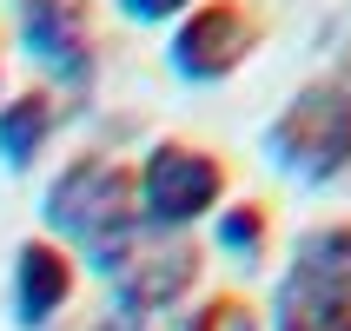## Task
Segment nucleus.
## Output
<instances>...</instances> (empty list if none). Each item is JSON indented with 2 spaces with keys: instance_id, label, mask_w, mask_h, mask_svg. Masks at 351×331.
I'll list each match as a JSON object with an SVG mask.
<instances>
[{
  "instance_id": "nucleus-12",
  "label": "nucleus",
  "mask_w": 351,
  "mask_h": 331,
  "mask_svg": "<svg viewBox=\"0 0 351 331\" xmlns=\"http://www.w3.org/2000/svg\"><path fill=\"white\" fill-rule=\"evenodd\" d=\"M199 0H119V14L139 20V27H166V20H186Z\"/></svg>"
},
{
  "instance_id": "nucleus-4",
  "label": "nucleus",
  "mask_w": 351,
  "mask_h": 331,
  "mask_svg": "<svg viewBox=\"0 0 351 331\" xmlns=\"http://www.w3.org/2000/svg\"><path fill=\"white\" fill-rule=\"evenodd\" d=\"M272 331H351V219L318 225L292 245V272L278 285Z\"/></svg>"
},
{
  "instance_id": "nucleus-2",
  "label": "nucleus",
  "mask_w": 351,
  "mask_h": 331,
  "mask_svg": "<svg viewBox=\"0 0 351 331\" xmlns=\"http://www.w3.org/2000/svg\"><path fill=\"white\" fill-rule=\"evenodd\" d=\"M265 159L278 179L305 193H332L351 179V86L345 79H312L298 86L278 119L265 126Z\"/></svg>"
},
{
  "instance_id": "nucleus-9",
  "label": "nucleus",
  "mask_w": 351,
  "mask_h": 331,
  "mask_svg": "<svg viewBox=\"0 0 351 331\" xmlns=\"http://www.w3.org/2000/svg\"><path fill=\"white\" fill-rule=\"evenodd\" d=\"M60 113H53V99L47 93H20L0 106V166L7 173H27L40 153H47V139H53Z\"/></svg>"
},
{
  "instance_id": "nucleus-13",
  "label": "nucleus",
  "mask_w": 351,
  "mask_h": 331,
  "mask_svg": "<svg viewBox=\"0 0 351 331\" xmlns=\"http://www.w3.org/2000/svg\"><path fill=\"white\" fill-rule=\"evenodd\" d=\"M93 331H146V325H139V318H119V312H106Z\"/></svg>"
},
{
  "instance_id": "nucleus-7",
  "label": "nucleus",
  "mask_w": 351,
  "mask_h": 331,
  "mask_svg": "<svg viewBox=\"0 0 351 331\" xmlns=\"http://www.w3.org/2000/svg\"><path fill=\"white\" fill-rule=\"evenodd\" d=\"M193 278H199V258L186 252L179 238H173V245H159V252H146V245H139V252L126 258V272L113 278L119 318H139V325H146L153 312H166L173 298L193 292Z\"/></svg>"
},
{
  "instance_id": "nucleus-11",
  "label": "nucleus",
  "mask_w": 351,
  "mask_h": 331,
  "mask_svg": "<svg viewBox=\"0 0 351 331\" xmlns=\"http://www.w3.org/2000/svg\"><path fill=\"white\" fill-rule=\"evenodd\" d=\"M179 331H258V312L245 305V298H206V305H193V312L179 318Z\"/></svg>"
},
{
  "instance_id": "nucleus-3",
  "label": "nucleus",
  "mask_w": 351,
  "mask_h": 331,
  "mask_svg": "<svg viewBox=\"0 0 351 331\" xmlns=\"http://www.w3.org/2000/svg\"><path fill=\"white\" fill-rule=\"evenodd\" d=\"M133 199H139L146 232L179 238L226 206V166H219V153H206L193 139H159L133 173Z\"/></svg>"
},
{
  "instance_id": "nucleus-1",
  "label": "nucleus",
  "mask_w": 351,
  "mask_h": 331,
  "mask_svg": "<svg viewBox=\"0 0 351 331\" xmlns=\"http://www.w3.org/2000/svg\"><path fill=\"white\" fill-rule=\"evenodd\" d=\"M40 219H47V225H53L99 278H119L126 258L146 245L139 199H133V173H119L113 159H73V166L47 186Z\"/></svg>"
},
{
  "instance_id": "nucleus-5",
  "label": "nucleus",
  "mask_w": 351,
  "mask_h": 331,
  "mask_svg": "<svg viewBox=\"0 0 351 331\" xmlns=\"http://www.w3.org/2000/svg\"><path fill=\"white\" fill-rule=\"evenodd\" d=\"M252 53H258V14L245 0H199L193 14L173 27V47H166L173 73L186 86H219Z\"/></svg>"
},
{
  "instance_id": "nucleus-6",
  "label": "nucleus",
  "mask_w": 351,
  "mask_h": 331,
  "mask_svg": "<svg viewBox=\"0 0 351 331\" xmlns=\"http://www.w3.org/2000/svg\"><path fill=\"white\" fill-rule=\"evenodd\" d=\"M14 34H20V53L53 86L80 93L93 79V34H86V14L73 0H14Z\"/></svg>"
},
{
  "instance_id": "nucleus-10",
  "label": "nucleus",
  "mask_w": 351,
  "mask_h": 331,
  "mask_svg": "<svg viewBox=\"0 0 351 331\" xmlns=\"http://www.w3.org/2000/svg\"><path fill=\"white\" fill-rule=\"evenodd\" d=\"M213 238H219V252L232 258L239 272H258V265H265V245H272V219H265L258 199H239V206H226V212L213 219Z\"/></svg>"
},
{
  "instance_id": "nucleus-8",
  "label": "nucleus",
  "mask_w": 351,
  "mask_h": 331,
  "mask_svg": "<svg viewBox=\"0 0 351 331\" xmlns=\"http://www.w3.org/2000/svg\"><path fill=\"white\" fill-rule=\"evenodd\" d=\"M73 298V258L47 245V238H27L14 252V318L20 331H47Z\"/></svg>"
}]
</instances>
